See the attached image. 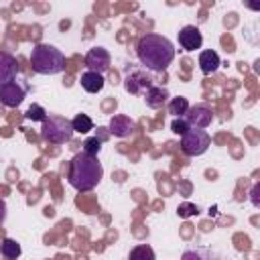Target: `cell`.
Returning <instances> with one entry per match:
<instances>
[{
    "mask_svg": "<svg viewBox=\"0 0 260 260\" xmlns=\"http://www.w3.org/2000/svg\"><path fill=\"white\" fill-rule=\"evenodd\" d=\"M18 73V63L10 53H0V85L14 81Z\"/></svg>",
    "mask_w": 260,
    "mask_h": 260,
    "instance_id": "12",
    "label": "cell"
},
{
    "mask_svg": "<svg viewBox=\"0 0 260 260\" xmlns=\"http://www.w3.org/2000/svg\"><path fill=\"white\" fill-rule=\"evenodd\" d=\"M24 118H26V120H32V122H45V118H47V110H45L43 106H39V104H32V106L26 110Z\"/></svg>",
    "mask_w": 260,
    "mask_h": 260,
    "instance_id": "20",
    "label": "cell"
},
{
    "mask_svg": "<svg viewBox=\"0 0 260 260\" xmlns=\"http://www.w3.org/2000/svg\"><path fill=\"white\" fill-rule=\"evenodd\" d=\"M6 219V203H4V199H0V223Z\"/></svg>",
    "mask_w": 260,
    "mask_h": 260,
    "instance_id": "25",
    "label": "cell"
},
{
    "mask_svg": "<svg viewBox=\"0 0 260 260\" xmlns=\"http://www.w3.org/2000/svg\"><path fill=\"white\" fill-rule=\"evenodd\" d=\"M189 108H191V106H189V100L183 98V95H177V98H173V100L169 102V112H171L175 118H183Z\"/></svg>",
    "mask_w": 260,
    "mask_h": 260,
    "instance_id": "18",
    "label": "cell"
},
{
    "mask_svg": "<svg viewBox=\"0 0 260 260\" xmlns=\"http://www.w3.org/2000/svg\"><path fill=\"white\" fill-rule=\"evenodd\" d=\"M20 244H16L12 238H4L0 242V254L6 258V260H16L20 256Z\"/></svg>",
    "mask_w": 260,
    "mask_h": 260,
    "instance_id": "16",
    "label": "cell"
},
{
    "mask_svg": "<svg viewBox=\"0 0 260 260\" xmlns=\"http://www.w3.org/2000/svg\"><path fill=\"white\" fill-rule=\"evenodd\" d=\"M171 130L175 132V134H179V136H183L187 130H189V124L183 120V118H175L173 122H171Z\"/></svg>",
    "mask_w": 260,
    "mask_h": 260,
    "instance_id": "22",
    "label": "cell"
},
{
    "mask_svg": "<svg viewBox=\"0 0 260 260\" xmlns=\"http://www.w3.org/2000/svg\"><path fill=\"white\" fill-rule=\"evenodd\" d=\"M124 87H126V91L134 93V95H138V93H146V91L152 87V79H150L144 71H132V73L126 75V79H124Z\"/></svg>",
    "mask_w": 260,
    "mask_h": 260,
    "instance_id": "9",
    "label": "cell"
},
{
    "mask_svg": "<svg viewBox=\"0 0 260 260\" xmlns=\"http://www.w3.org/2000/svg\"><path fill=\"white\" fill-rule=\"evenodd\" d=\"M181 260H207V256H205V252L203 250H185L183 252V256H181Z\"/></svg>",
    "mask_w": 260,
    "mask_h": 260,
    "instance_id": "23",
    "label": "cell"
},
{
    "mask_svg": "<svg viewBox=\"0 0 260 260\" xmlns=\"http://www.w3.org/2000/svg\"><path fill=\"white\" fill-rule=\"evenodd\" d=\"M183 120L189 124V128H197V130H205L211 120H213V112L207 106H193L187 110V114L183 116Z\"/></svg>",
    "mask_w": 260,
    "mask_h": 260,
    "instance_id": "8",
    "label": "cell"
},
{
    "mask_svg": "<svg viewBox=\"0 0 260 260\" xmlns=\"http://www.w3.org/2000/svg\"><path fill=\"white\" fill-rule=\"evenodd\" d=\"M177 213H179L181 217H189V215H193V213H197V207H195L193 203H183V205H179V209H177Z\"/></svg>",
    "mask_w": 260,
    "mask_h": 260,
    "instance_id": "24",
    "label": "cell"
},
{
    "mask_svg": "<svg viewBox=\"0 0 260 260\" xmlns=\"http://www.w3.org/2000/svg\"><path fill=\"white\" fill-rule=\"evenodd\" d=\"M41 136L51 144H65L73 138L71 120L63 116H47L41 128Z\"/></svg>",
    "mask_w": 260,
    "mask_h": 260,
    "instance_id": "4",
    "label": "cell"
},
{
    "mask_svg": "<svg viewBox=\"0 0 260 260\" xmlns=\"http://www.w3.org/2000/svg\"><path fill=\"white\" fill-rule=\"evenodd\" d=\"M102 177H104V169H102V162L98 160V156H89V154H85L81 150L71 158L67 181H69V185L73 189L91 191V189L98 187Z\"/></svg>",
    "mask_w": 260,
    "mask_h": 260,
    "instance_id": "2",
    "label": "cell"
},
{
    "mask_svg": "<svg viewBox=\"0 0 260 260\" xmlns=\"http://www.w3.org/2000/svg\"><path fill=\"white\" fill-rule=\"evenodd\" d=\"M169 98V91L167 87H160V85H152L146 93H144V102L148 108H160Z\"/></svg>",
    "mask_w": 260,
    "mask_h": 260,
    "instance_id": "15",
    "label": "cell"
},
{
    "mask_svg": "<svg viewBox=\"0 0 260 260\" xmlns=\"http://www.w3.org/2000/svg\"><path fill=\"white\" fill-rule=\"evenodd\" d=\"M110 53L104 49V47H93L87 51L85 55V65H87V71H93V73H100L104 75L108 69H110Z\"/></svg>",
    "mask_w": 260,
    "mask_h": 260,
    "instance_id": "7",
    "label": "cell"
},
{
    "mask_svg": "<svg viewBox=\"0 0 260 260\" xmlns=\"http://www.w3.org/2000/svg\"><path fill=\"white\" fill-rule=\"evenodd\" d=\"M81 87L87 91V93H98V91H102L104 89V75H100V73H93V71H83L81 73Z\"/></svg>",
    "mask_w": 260,
    "mask_h": 260,
    "instance_id": "13",
    "label": "cell"
},
{
    "mask_svg": "<svg viewBox=\"0 0 260 260\" xmlns=\"http://www.w3.org/2000/svg\"><path fill=\"white\" fill-rule=\"evenodd\" d=\"M100 148H102V138H98V136H91L83 142V152L89 156H98Z\"/></svg>",
    "mask_w": 260,
    "mask_h": 260,
    "instance_id": "21",
    "label": "cell"
},
{
    "mask_svg": "<svg viewBox=\"0 0 260 260\" xmlns=\"http://www.w3.org/2000/svg\"><path fill=\"white\" fill-rule=\"evenodd\" d=\"M203 43V37H201V30L193 24H187L179 30V45L185 49V51H195L199 49Z\"/></svg>",
    "mask_w": 260,
    "mask_h": 260,
    "instance_id": "10",
    "label": "cell"
},
{
    "mask_svg": "<svg viewBox=\"0 0 260 260\" xmlns=\"http://www.w3.org/2000/svg\"><path fill=\"white\" fill-rule=\"evenodd\" d=\"M211 144V138L207 134V130H197V128H189L183 136H181V150L187 156H199L203 154Z\"/></svg>",
    "mask_w": 260,
    "mask_h": 260,
    "instance_id": "5",
    "label": "cell"
},
{
    "mask_svg": "<svg viewBox=\"0 0 260 260\" xmlns=\"http://www.w3.org/2000/svg\"><path fill=\"white\" fill-rule=\"evenodd\" d=\"M136 55H138L140 63L146 69H152V71L160 73L175 59V47L167 37L156 35V32H148V35L138 39Z\"/></svg>",
    "mask_w": 260,
    "mask_h": 260,
    "instance_id": "1",
    "label": "cell"
},
{
    "mask_svg": "<svg viewBox=\"0 0 260 260\" xmlns=\"http://www.w3.org/2000/svg\"><path fill=\"white\" fill-rule=\"evenodd\" d=\"M71 128H73V132L87 134V132L93 130V120H91L87 114H77V116L71 120Z\"/></svg>",
    "mask_w": 260,
    "mask_h": 260,
    "instance_id": "17",
    "label": "cell"
},
{
    "mask_svg": "<svg viewBox=\"0 0 260 260\" xmlns=\"http://www.w3.org/2000/svg\"><path fill=\"white\" fill-rule=\"evenodd\" d=\"M130 260H156V256L148 244H138L130 250Z\"/></svg>",
    "mask_w": 260,
    "mask_h": 260,
    "instance_id": "19",
    "label": "cell"
},
{
    "mask_svg": "<svg viewBox=\"0 0 260 260\" xmlns=\"http://www.w3.org/2000/svg\"><path fill=\"white\" fill-rule=\"evenodd\" d=\"M219 63H221V61H219V55H217L215 51L207 49V51H201V53H199V67H201V71H203L205 75L217 71Z\"/></svg>",
    "mask_w": 260,
    "mask_h": 260,
    "instance_id": "14",
    "label": "cell"
},
{
    "mask_svg": "<svg viewBox=\"0 0 260 260\" xmlns=\"http://www.w3.org/2000/svg\"><path fill=\"white\" fill-rule=\"evenodd\" d=\"M30 65H32V71L41 75H55L65 69V55L49 43H39L32 47Z\"/></svg>",
    "mask_w": 260,
    "mask_h": 260,
    "instance_id": "3",
    "label": "cell"
},
{
    "mask_svg": "<svg viewBox=\"0 0 260 260\" xmlns=\"http://www.w3.org/2000/svg\"><path fill=\"white\" fill-rule=\"evenodd\" d=\"M134 128H136L134 120H130V118L124 116V114H116V116L110 120V126H108V130H110L114 136H118V138L130 136V134L134 132Z\"/></svg>",
    "mask_w": 260,
    "mask_h": 260,
    "instance_id": "11",
    "label": "cell"
},
{
    "mask_svg": "<svg viewBox=\"0 0 260 260\" xmlns=\"http://www.w3.org/2000/svg\"><path fill=\"white\" fill-rule=\"evenodd\" d=\"M24 95H26V87L18 79L0 85V104L6 108H18L22 104Z\"/></svg>",
    "mask_w": 260,
    "mask_h": 260,
    "instance_id": "6",
    "label": "cell"
}]
</instances>
